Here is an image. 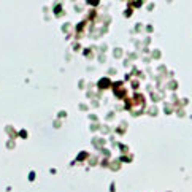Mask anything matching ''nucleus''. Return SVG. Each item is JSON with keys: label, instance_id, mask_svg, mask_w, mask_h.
<instances>
[{"label": "nucleus", "instance_id": "6", "mask_svg": "<svg viewBox=\"0 0 192 192\" xmlns=\"http://www.w3.org/2000/svg\"><path fill=\"white\" fill-rule=\"evenodd\" d=\"M34 178H35V173H34V172H32V173H30V175H29V180L32 181V180H34Z\"/></svg>", "mask_w": 192, "mask_h": 192}, {"label": "nucleus", "instance_id": "1", "mask_svg": "<svg viewBox=\"0 0 192 192\" xmlns=\"http://www.w3.org/2000/svg\"><path fill=\"white\" fill-rule=\"evenodd\" d=\"M110 84H111V81H110L108 78H102L99 81V88L100 89H107V88H110Z\"/></svg>", "mask_w": 192, "mask_h": 192}, {"label": "nucleus", "instance_id": "3", "mask_svg": "<svg viewBox=\"0 0 192 192\" xmlns=\"http://www.w3.org/2000/svg\"><path fill=\"white\" fill-rule=\"evenodd\" d=\"M88 3H91V5H97L99 0H88Z\"/></svg>", "mask_w": 192, "mask_h": 192}, {"label": "nucleus", "instance_id": "5", "mask_svg": "<svg viewBox=\"0 0 192 192\" xmlns=\"http://www.w3.org/2000/svg\"><path fill=\"white\" fill-rule=\"evenodd\" d=\"M19 135H21V137H24V138H26V137H27V132H26V130H21V132H19Z\"/></svg>", "mask_w": 192, "mask_h": 192}, {"label": "nucleus", "instance_id": "2", "mask_svg": "<svg viewBox=\"0 0 192 192\" xmlns=\"http://www.w3.org/2000/svg\"><path fill=\"white\" fill-rule=\"evenodd\" d=\"M86 157H88V154H86V153H80L78 154V161H84Z\"/></svg>", "mask_w": 192, "mask_h": 192}, {"label": "nucleus", "instance_id": "4", "mask_svg": "<svg viewBox=\"0 0 192 192\" xmlns=\"http://www.w3.org/2000/svg\"><path fill=\"white\" fill-rule=\"evenodd\" d=\"M54 13H56V15H59V13H61V7H56V8H54Z\"/></svg>", "mask_w": 192, "mask_h": 192}]
</instances>
